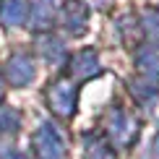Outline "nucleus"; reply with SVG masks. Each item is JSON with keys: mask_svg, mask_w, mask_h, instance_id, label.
Segmentation results:
<instances>
[{"mask_svg": "<svg viewBox=\"0 0 159 159\" xmlns=\"http://www.w3.org/2000/svg\"><path fill=\"white\" fill-rule=\"evenodd\" d=\"M63 24L68 31H73V34H78V31L86 29V24H89V16H86V8L81 0H65L63 5Z\"/></svg>", "mask_w": 159, "mask_h": 159, "instance_id": "obj_5", "label": "nucleus"}, {"mask_svg": "<svg viewBox=\"0 0 159 159\" xmlns=\"http://www.w3.org/2000/svg\"><path fill=\"white\" fill-rule=\"evenodd\" d=\"M70 73H73V78H78V81H86V78H91L94 73H99V57L94 50H84L78 52V55L73 57V63H70Z\"/></svg>", "mask_w": 159, "mask_h": 159, "instance_id": "obj_6", "label": "nucleus"}, {"mask_svg": "<svg viewBox=\"0 0 159 159\" xmlns=\"http://www.w3.org/2000/svg\"><path fill=\"white\" fill-rule=\"evenodd\" d=\"M18 130V115L8 107H0V133H13Z\"/></svg>", "mask_w": 159, "mask_h": 159, "instance_id": "obj_10", "label": "nucleus"}, {"mask_svg": "<svg viewBox=\"0 0 159 159\" xmlns=\"http://www.w3.org/2000/svg\"><path fill=\"white\" fill-rule=\"evenodd\" d=\"M0 99H3V84H0Z\"/></svg>", "mask_w": 159, "mask_h": 159, "instance_id": "obj_13", "label": "nucleus"}, {"mask_svg": "<svg viewBox=\"0 0 159 159\" xmlns=\"http://www.w3.org/2000/svg\"><path fill=\"white\" fill-rule=\"evenodd\" d=\"M34 151L39 159H63L65 157V143L55 125L42 123L39 130L34 133Z\"/></svg>", "mask_w": 159, "mask_h": 159, "instance_id": "obj_1", "label": "nucleus"}, {"mask_svg": "<svg viewBox=\"0 0 159 159\" xmlns=\"http://www.w3.org/2000/svg\"><path fill=\"white\" fill-rule=\"evenodd\" d=\"M138 68H141V73L146 78L154 81V76H159V52L151 47H143L138 52Z\"/></svg>", "mask_w": 159, "mask_h": 159, "instance_id": "obj_8", "label": "nucleus"}, {"mask_svg": "<svg viewBox=\"0 0 159 159\" xmlns=\"http://www.w3.org/2000/svg\"><path fill=\"white\" fill-rule=\"evenodd\" d=\"M107 128H110V136L115 138L117 143H133V136H136V130H138V123L133 120V117H128L123 110H112L110 112V117H107Z\"/></svg>", "mask_w": 159, "mask_h": 159, "instance_id": "obj_3", "label": "nucleus"}, {"mask_svg": "<svg viewBox=\"0 0 159 159\" xmlns=\"http://www.w3.org/2000/svg\"><path fill=\"white\" fill-rule=\"evenodd\" d=\"M86 159H115V154L102 138L86 133Z\"/></svg>", "mask_w": 159, "mask_h": 159, "instance_id": "obj_9", "label": "nucleus"}, {"mask_svg": "<svg viewBox=\"0 0 159 159\" xmlns=\"http://www.w3.org/2000/svg\"><path fill=\"white\" fill-rule=\"evenodd\" d=\"M110 3H112V0H94V5H99V8H107Z\"/></svg>", "mask_w": 159, "mask_h": 159, "instance_id": "obj_12", "label": "nucleus"}, {"mask_svg": "<svg viewBox=\"0 0 159 159\" xmlns=\"http://www.w3.org/2000/svg\"><path fill=\"white\" fill-rule=\"evenodd\" d=\"M5 73H8V78L16 86H26L34 78V60L26 55H13L8 65H5Z\"/></svg>", "mask_w": 159, "mask_h": 159, "instance_id": "obj_4", "label": "nucleus"}, {"mask_svg": "<svg viewBox=\"0 0 159 159\" xmlns=\"http://www.w3.org/2000/svg\"><path fill=\"white\" fill-rule=\"evenodd\" d=\"M143 31L151 39H159V11H146L143 13Z\"/></svg>", "mask_w": 159, "mask_h": 159, "instance_id": "obj_11", "label": "nucleus"}, {"mask_svg": "<svg viewBox=\"0 0 159 159\" xmlns=\"http://www.w3.org/2000/svg\"><path fill=\"white\" fill-rule=\"evenodd\" d=\"M29 16V3L26 0H3L0 3V24L5 26H21Z\"/></svg>", "mask_w": 159, "mask_h": 159, "instance_id": "obj_7", "label": "nucleus"}, {"mask_svg": "<svg viewBox=\"0 0 159 159\" xmlns=\"http://www.w3.org/2000/svg\"><path fill=\"white\" fill-rule=\"evenodd\" d=\"M47 99H50V107L55 110V115L73 117V112H76V86L73 84H68V81L50 84Z\"/></svg>", "mask_w": 159, "mask_h": 159, "instance_id": "obj_2", "label": "nucleus"}]
</instances>
